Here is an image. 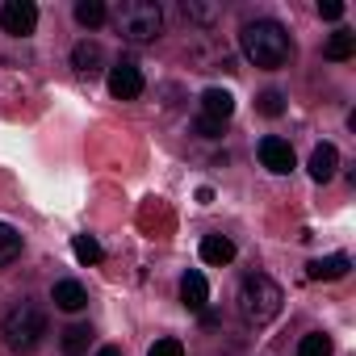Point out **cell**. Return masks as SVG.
I'll use <instances>...</instances> for the list:
<instances>
[{
    "mask_svg": "<svg viewBox=\"0 0 356 356\" xmlns=\"http://www.w3.org/2000/svg\"><path fill=\"white\" fill-rule=\"evenodd\" d=\"M239 47H243V55H248L256 67H264V72L285 67L289 55H293V42H289V34H285L277 22H248V26L239 30Z\"/></svg>",
    "mask_w": 356,
    "mask_h": 356,
    "instance_id": "6da1fadb",
    "label": "cell"
},
{
    "mask_svg": "<svg viewBox=\"0 0 356 356\" xmlns=\"http://www.w3.org/2000/svg\"><path fill=\"white\" fill-rule=\"evenodd\" d=\"M239 314H243V323L248 327H264V323H273L277 314H281V302H285V293H281V285L273 281V277H264V273H252V277H243V285H239Z\"/></svg>",
    "mask_w": 356,
    "mask_h": 356,
    "instance_id": "7a4b0ae2",
    "label": "cell"
},
{
    "mask_svg": "<svg viewBox=\"0 0 356 356\" xmlns=\"http://www.w3.org/2000/svg\"><path fill=\"white\" fill-rule=\"evenodd\" d=\"M0 335L13 352H34L47 335V310L34 302H17L5 318H0Z\"/></svg>",
    "mask_w": 356,
    "mask_h": 356,
    "instance_id": "3957f363",
    "label": "cell"
},
{
    "mask_svg": "<svg viewBox=\"0 0 356 356\" xmlns=\"http://www.w3.org/2000/svg\"><path fill=\"white\" fill-rule=\"evenodd\" d=\"M163 26V13L155 0H122L118 13H113V30L126 42H155Z\"/></svg>",
    "mask_w": 356,
    "mask_h": 356,
    "instance_id": "277c9868",
    "label": "cell"
},
{
    "mask_svg": "<svg viewBox=\"0 0 356 356\" xmlns=\"http://www.w3.org/2000/svg\"><path fill=\"white\" fill-rule=\"evenodd\" d=\"M34 26H38V9L30 5V0H9V5L0 9V30L13 34V38L34 34Z\"/></svg>",
    "mask_w": 356,
    "mask_h": 356,
    "instance_id": "5b68a950",
    "label": "cell"
},
{
    "mask_svg": "<svg viewBox=\"0 0 356 356\" xmlns=\"http://www.w3.org/2000/svg\"><path fill=\"white\" fill-rule=\"evenodd\" d=\"M109 92H113L118 101H134V97H143V72H138L130 59L113 63V67H109Z\"/></svg>",
    "mask_w": 356,
    "mask_h": 356,
    "instance_id": "8992f818",
    "label": "cell"
},
{
    "mask_svg": "<svg viewBox=\"0 0 356 356\" xmlns=\"http://www.w3.org/2000/svg\"><path fill=\"white\" fill-rule=\"evenodd\" d=\"M260 163H264L268 172L285 176V172H293V147H289L285 138L268 134V138H260Z\"/></svg>",
    "mask_w": 356,
    "mask_h": 356,
    "instance_id": "52a82bcc",
    "label": "cell"
},
{
    "mask_svg": "<svg viewBox=\"0 0 356 356\" xmlns=\"http://www.w3.org/2000/svg\"><path fill=\"white\" fill-rule=\"evenodd\" d=\"M101 63H105L101 42H76V47H72V67H76L80 76H97Z\"/></svg>",
    "mask_w": 356,
    "mask_h": 356,
    "instance_id": "ba28073f",
    "label": "cell"
},
{
    "mask_svg": "<svg viewBox=\"0 0 356 356\" xmlns=\"http://www.w3.org/2000/svg\"><path fill=\"white\" fill-rule=\"evenodd\" d=\"M235 113V97L227 88H206L202 92V118H214V122H227Z\"/></svg>",
    "mask_w": 356,
    "mask_h": 356,
    "instance_id": "9c48e42d",
    "label": "cell"
},
{
    "mask_svg": "<svg viewBox=\"0 0 356 356\" xmlns=\"http://www.w3.org/2000/svg\"><path fill=\"white\" fill-rule=\"evenodd\" d=\"M335 168H339V151H335L331 143H318V147L310 151V176L323 185V181H331V176H335Z\"/></svg>",
    "mask_w": 356,
    "mask_h": 356,
    "instance_id": "30bf717a",
    "label": "cell"
},
{
    "mask_svg": "<svg viewBox=\"0 0 356 356\" xmlns=\"http://www.w3.org/2000/svg\"><path fill=\"white\" fill-rule=\"evenodd\" d=\"M348 268H352L348 256H327V260H310L306 277L310 281H339V277H348Z\"/></svg>",
    "mask_w": 356,
    "mask_h": 356,
    "instance_id": "8fae6325",
    "label": "cell"
},
{
    "mask_svg": "<svg viewBox=\"0 0 356 356\" xmlns=\"http://www.w3.org/2000/svg\"><path fill=\"white\" fill-rule=\"evenodd\" d=\"M181 302H185L189 310H206V302H210V285H206L202 273H185V277H181Z\"/></svg>",
    "mask_w": 356,
    "mask_h": 356,
    "instance_id": "7c38bea8",
    "label": "cell"
},
{
    "mask_svg": "<svg viewBox=\"0 0 356 356\" xmlns=\"http://www.w3.org/2000/svg\"><path fill=\"white\" fill-rule=\"evenodd\" d=\"M51 298H55V306H59V310H67V314H76V310H84V306H88V293H84V285H80V281H59V285L51 289Z\"/></svg>",
    "mask_w": 356,
    "mask_h": 356,
    "instance_id": "4fadbf2b",
    "label": "cell"
},
{
    "mask_svg": "<svg viewBox=\"0 0 356 356\" xmlns=\"http://www.w3.org/2000/svg\"><path fill=\"white\" fill-rule=\"evenodd\" d=\"M202 260L206 264H231L235 260V243L227 235H206L202 239Z\"/></svg>",
    "mask_w": 356,
    "mask_h": 356,
    "instance_id": "5bb4252c",
    "label": "cell"
},
{
    "mask_svg": "<svg viewBox=\"0 0 356 356\" xmlns=\"http://www.w3.org/2000/svg\"><path fill=\"white\" fill-rule=\"evenodd\" d=\"M323 55H327V59H352V55H356V34H348V30L331 34L327 47H323Z\"/></svg>",
    "mask_w": 356,
    "mask_h": 356,
    "instance_id": "9a60e30c",
    "label": "cell"
},
{
    "mask_svg": "<svg viewBox=\"0 0 356 356\" xmlns=\"http://www.w3.org/2000/svg\"><path fill=\"white\" fill-rule=\"evenodd\" d=\"M17 256H22V235H17L9 222H0V268L13 264Z\"/></svg>",
    "mask_w": 356,
    "mask_h": 356,
    "instance_id": "2e32d148",
    "label": "cell"
},
{
    "mask_svg": "<svg viewBox=\"0 0 356 356\" xmlns=\"http://www.w3.org/2000/svg\"><path fill=\"white\" fill-rule=\"evenodd\" d=\"M88 343H92V327L76 323V327H67V331H63V352H72V356H76V352H84Z\"/></svg>",
    "mask_w": 356,
    "mask_h": 356,
    "instance_id": "e0dca14e",
    "label": "cell"
},
{
    "mask_svg": "<svg viewBox=\"0 0 356 356\" xmlns=\"http://www.w3.org/2000/svg\"><path fill=\"white\" fill-rule=\"evenodd\" d=\"M298 356H331V335H323V331H310V335H302V343H298Z\"/></svg>",
    "mask_w": 356,
    "mask_h": 356,
    "instance_id": "ac0fdd59",
    "label": "cell"
},
{
    "mask_svg": "<svg viewBox=\"0 0 356 356\" xmlns=\"http://www.w3.org/2000/svg\"><path fill=\"white\" fill-rule=\"evenodd\" d=\"M72 252H76L80 264H97V260H101V243H97L92 235H76V239H72Z\"/></svg>",
    "mask_w": 356,
    "mask_h": 356,
    "instance_id": "d6986e66",
    "label": "cell"
},
{
    "mask_svg": "<svg viewBox=\"0 0 356 356\" xmlns=\"http://www.w3.org/2000/svg\"><path fill=\"white\" fill-rule=\"evenodd\" d=\"M109 13H105V5H101V0H80V5H76V22L80 26H101Z\"/></svg>",
    "mask_w": 356,
    "mask_h": 356,
    "instance_id": "ffe728a7",
    "label": "cell"
},
{
    "mask_svg": "<svg viewBox=\"0 0 356 356\" xmlns=\"http://www.w3.org/2000/svg\"><path fill=\"white\" fill-rule=\"evenodd\" d=\"M185 17L189 22H202V26H214L218 22V5H202V0H185Z\"/></svg>",
    "mask_w": 356,
    "mask_h": 356,
    "instance_id": "44dd1931",
    "label": "cell"
},
{
    "mask_svg": "<svg viewBox=\"0 0 356 356\" xmlns=\"http://www.w3.org/2000/svg\"><path fill=\"white\" fill-rule=\"evenodd\" d=\"M256 105H260V113H264V118H281V113H285V97H281V92H273V88H268V92H260V101H256Z\"/></svg>",
    "mask_w": 356,
    "mask_h": 356,
    "instance_id": "7402d4cb",
    "label": "cell"
},
{
    "mask_svg": "<svg viewBox=\"0 0 356 356\" xmlns=\"http://www.w3.org/2000/svg\"><path fill=\"white\" fill-rule=\"evenodd\" d=\"M147 356H185V343H181V339H172V335H163V339L151 343Z\"/></svg>",
    "mask_w": 356,
    "mask_h": 356,
    "instance_id": "603a6c76",
    "label": "cell"
},
{
    "mask_svg": "<svg viewBox=\"0 0 356 356\" xmlns=\"http://www.w3.org/2000/svg\"><path fill=\"white\" fill-rule=\"evenodd\" d=\"M202 138H218L222 134V122H214V118H197V126H193Z\"/></svg>",
    "mask_w": 356,
    "mask_h": 356,
    "instance_id": "cb8c5ba5",
    "label": "cell"
},
{
    "mask_svg": "<svg viewBox=\"0 0 356 356\" xmlns=\"http://www.w3.org/2000/svg\"><path fill=\"white\" fill-rule=\"evenodd\" d=\"M318 17H323V22H339V17H343V5H339V0H323V5H318Z\"/></svg>",
    "mask_w": 356,
    "mask_h": 356,
    "instance_id": "d4e9b609",
    "label": "cell"
},
{
    "mask_svg": "<svg viewBox=\"0 0 356 356\" xmlns=\"http://www.w3.org/2000/svg\"><path fill=\"white\" fill-rule=\"evenodd\" d=\"M97 356H122V348H113V343H109V348H101Z\"/></svg>",
    "mask_w": 356,
    "mask_h": 356,
    "instance_id": "484cf974",
    "label": "cell"
}]
</instances>
